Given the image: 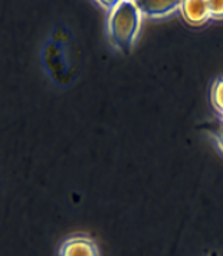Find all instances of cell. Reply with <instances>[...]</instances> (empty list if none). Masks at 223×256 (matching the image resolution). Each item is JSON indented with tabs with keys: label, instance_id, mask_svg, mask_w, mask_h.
<instances>
[{
	"label": "cell",
	"instance_id": "7",
	"mask_svg": "<svg viewBox=\"0 0 223 256\" xmlns=\"http://www.w3.org/2000/svg\"><path fill=\"white\" fill-rule=\"evenodd\" d=\"M209 19H223V0H208Z\"/></svg>",
	"mask_w": 223,
	"mask_h": 256
},
{
	"label": "cell",
	"instance_id": "2",
	"mask_svg": "<svg viewBox=\"0 0 223 256\" xmlns=\"http://www.w3.org/2000/svg\"><path fill=\"white\" fill-rule=\"evenodd\" d=\"M59 256H100V252L92 239L86 236H74L62 244Z\"/></svg>",
	"mask_w": 223,
	"mask_h": 256
},
{
	"label": "cell",
	"instance_id": "4",
	"mask_svg": "<svg viewBox=\"0 0 223 256\" xmlns=\"http://www.w3.org/2000/svg\"><path fill=\"white\" fill-rule=\"evenodd\" d=\"M178 10L182 13L183 19L193 26L203 24L209 19L208 0H184L180 3Z\"/></svg>",
	"mask_w": 223,
	"mask_h": 256
},
{
	"label": "cell",
	"instance_id": "3",
	"mask_svg": "<svg viewBox=\"0 0 223 256\" xmlns=\"http://www.w3.org/2000/svg\"><path fill=\"white\" fill-rule=\"evenodd\" d=\"M182 2L177 0H136L142 16L148 18H164L174 10H178Z\"/></svg>",
	"mask_w": 223,
	"mask_h": 256
},
{
	"label": "cell",
	"instance_id": "8",
	"mask_svg": "<svg viewBox=\"0 0 223 256\" xmlns=\"http://www.w3.org/2000/svg\"><path fill=\"white\" fill-rule=\"evenodd\" d=\"M210 256H216V255H214V254H212V255Z\"/></svg>",
	"mask_w": 223,
	"mask_h": 256
},
{
	"label": "cell",
	"instance_id": "1",
	"mask_svg": "<svg viewBox=\"0 0 223 256\" xmlns=\"http://www.w3.org/2000/svg\"><path fill=\"white\" fill-rule=\"evenodd\" d=\"M141 18L136 2H116L108 14V36L117 49L130 54L140 34Z\"/></svg>",
	"mask_w": 223,
	"mask_h": 256
},
{
	"label": "cell",
	"instance_id": "5",
	"mask_svg": "<svg viewBox=\"0 0 223 256\" xmlns=\"http://www.w3.org/2000/svg\"><path fill=\"white\" fill-rule=\"evenodd\" d=\"M210 102L223 124V78H218L210 88Z\"/></svg>",
	"mask_w": 223,
	"mask_h": 256
},
{
	"label": "cell",
	"instance_id": "6",
	"mask_svg": "<svg viewBox=\"0 0 223 256\" xmlns=\"http://www.w3.org/2000/svg\"><path fill=\"white\" fill-rule=\"evenodd\" d=\"M208 131L213 136V138L216 140L218 147L220 148V152H223V124L220 121L218 122H212L210 126L208 127Z\"/></svg>",
	"mask_w": 223,
	"mask_h": 256
}]
</instances>
